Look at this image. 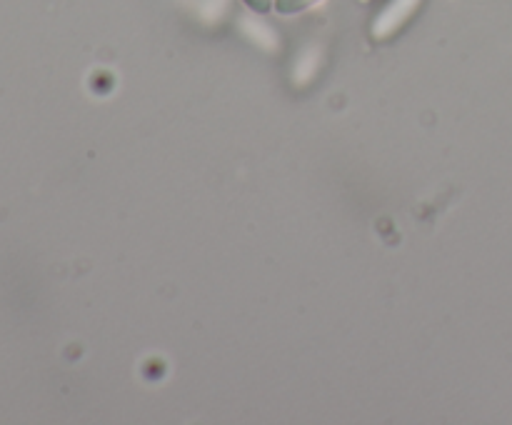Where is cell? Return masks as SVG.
Here are the masks:
<instances>
[{"instance_id":"1","label":"cell","mask_w":512,"mask_h":425,"mask_svg":"<svg viewBox=\"0 0 512 425\" xmlns=\"http://www.w3.org/2000/svg\"><path fill=\"white\" fill-rule=\"evenodd\" d=\"M420 5H423V0H388L370 25L373 40L385 43V40H393L395 35L403 33L418 15Z\"/></svg>"},{"instance_id":"2","label":"cell","mask_w":512,"mask_h":425,"mask_svg":"<svg viewBox=\"0 0 512 425\" xmlns=\"http://www.w3.org/2000/svg\"><path fill=\"white\" fill-rule=\"evenodd\" d=\"M320 0H275L273 8L278 10L280 15H295V13H303V10L313 8L318 5Z\"/></svg>"},{"instance_id":"3","label":"cell","mask_w":512,"mask_h":425,"mask_svg":"<svg viewBox=\"0 0 512 425\" xmlns=\"http://www.w3.org/2000/svg\"><path fill=\"white\" fill-rule=\"evenodd\" d=\"M245 5H248L250 10H253V13H270V8H273V3L275 0H243Z\"/></svg>"}]
</instances>
